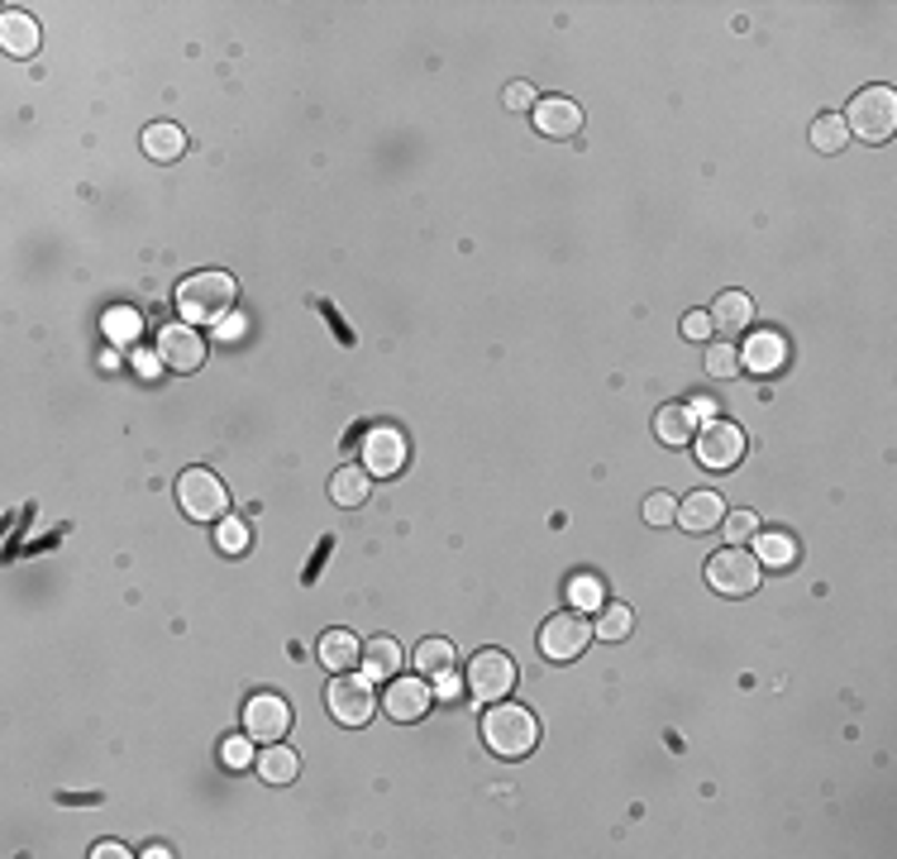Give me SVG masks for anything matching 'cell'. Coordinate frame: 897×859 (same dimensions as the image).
<instances>
[{
	"mask_svg": "<svg viewBox=\"0 0 897 859\" xmlns=\"http://www.w3.org/2000/svg\"><path fill=\"white\" fill-rule=\"evenodd\" d=\"M683 334H687V340H707V334H712V315L707 311H693L683 321Z\"/></svg>",
	"mask_w": 897,
	"mask_h": 859,
	"instance_id": "obj_37",
	"label": "cell"
},
{
	"mask_svg": "<svg viewBox=\"0 0 897 859\" xmlns=\"http://www.w3.org/2000/svg\"><path fill=\"white\" fill-rule=\"evenodd\" d=\"M134 368H139L143 377H153L158 368H163V358H158V354H134Z\"/></svg>",
	"mask_w": 897,
	"mask_h": 859,
	"instance_id": "obj_40",
	"label": "cell"
},
{
	"mask_svg": "<svg viewBox=\"0 0 897 859\" xmlns=\"http://www.w3.org/2000/svg\"><path fill=\"white\" fill-rule=\"evenodd\" d=\"M755 559H759V564H768V568H788V564L797 559V545H793V535H783V530L755 535Z\"/></svg>",
	"mask_w": 897,
	"mask_h": 859,
	"instance_id": "obj_25",
	"label": "cell"
},
{
	"mask_svg": "<svg viewBox=\"0 0 897 859\" xmlns=\"http://www.w3.org/2000/svg\"><path fill=\"white\" fill-rule=\"evenodd\" d=\"M239 301V282L230 273H191L178 286V315L187 325H220Z\"/></svg>",
	"mask_w": 897,
	"mask_h": 859,
	"instance_id": "obj_1",
	"label": "cell"
},
{
	"mask_svg": "<svg viewBox=\"0 0 897 859\" xmlns=\"http://www.w3.org/2000/svg\"><path fill=\"white\" fill-rule=\"evenodd\" d=\"M454 693H458L454 668H444V674H435V697H454Z\"/></svg>",
	"mask_w": 897,
	"mask_h": 859,
	"instance_id": "obj_38",
	"label": "cell"
},
{
	"mask_svg": "<svg viewBox=\"0 0 897 859\" xmlns=\"http://www.w3.org/2000/svg\"><path fill=\"white\" fill-rule=\"evenodd\" d=\"M91 855H95V859H130V850L115 846V840H101V846H95Z\"/></svg>",
	"mask_w": 897,
	"mask_h": 859,
	"instance_id": "obj_39",
	"label": "cell"
},
{
	"mask_svg": "<svg viewBox=\"0 0 897 859\" xmlns=\"http://www.w3.org/2000/svg\"><path fill=\"white\" fill-rule=\"evenodd\" d=\"M0 48H6L10 58H34L39 53L34 14H24V10H6V14H0Z\"/></svg>",
	"mask_w": 897,
	"mask_h": 859,
	"instance_id": "obj_17",
	"label": "cell"
},
{
	"mask_svg": "<svg viewBox=\"0 0 897 859\" xmlns=\"http://www.w3.org/2000/svg\"><path fill=\"white\" fill-rule=\"evenodd\" d=\"M845 143H850V130H845L840 115H822L812 124V149L816 153H840Z\"/></svg>",
	"mask_w": 897,
	"mask_h": 859,
	"instance_id": "obj_27",
	"label": "cell"
},
{
	"mask_svg": "<svg viewBox=\"0 0 897 859\" xmlns=\"http://www.w3.org/2000/svg\"><path fill=\"white\" fill-rule=\"evenodd\" d=\"M139 330H143V321H139L134 311H124V306L105 315V334H110V340H134Z\"/></svg>",
	"mask_w": 897,
	"mask_h": 859,
	"instance_id": "obj_31",
	"label": "cell"
},
{
	"mask_svg": "<svg viewBox=\"0 0 897 859\" xmlns=\"http://www.w3.org/2000/svg\"><path fill=\"white\" fill-rule=\"evenodd\" d=\"M220 549H224V554H244V549H249V525L224 516V521H220Z\"/></svg>",
	"mask_w": 897,
	"mask_h": 859,
	"instance_id": "obj_32",
	"label": "cell"
},
{
	"mask_svg": "<svg viewBox=\"0 0 897 859\" xmlns=\"http://www.w3.org/2000/svg\"><path fill=\"white\" fill-rule=\"evenodd\" d=\"M693 449H697V458H702V468L730 473V468L745 458V429L735 425V421H720V416H716V421H707V425H697Z\"/></svg>",
	"mask_w": 897,
	"mask_h": 859,
	"instance_id": "obj_8",
	"label": "cell"
},
{
	"mask_svg": "<svg viewBox=\"0 0 897 859\" xmlns=\"http://www.w3.org/2000/svg\"><path fill=\"white\" fill-rule=\"evenodd\" d=\"M253 745H259V740H253L249 730H244V736H234V740H224V764H230V769H249V764H253Z\"/></svg>",
	"mask_w": 897,
	"mask_h": 859,
	"instance_id": "obj_35",
	"label": "cell"
},
{
	"mask_svg": "<svg viewBox=\"0 0 897 859\" xmlns=\"http://www.w3.org/2000/svg\"><path fill=\"white\" fill-rule=\"evenodd\" d=\"M320 664L330 668V674H349L354 664H363V645L354 630H325L320 635Z\"/></svg>",
	"mask_w": 897,
	"mask_h": 859,
	"instance_id": "obj_20",
	"label": "cell"
},
{
	"mask_svg": "<svg viewBox=\"0 0 897 859\" xmlns=\"http://www.w3.org/2000/svg\"><path fill=\"white\" fill-rule=\"evenodd\" d=\"M535 130L544 139H573L583 130L578 101H568V95H544V101H535Z\"/></svg>",
	"mask_w": 897,
	"mask_h": 859,
	"instance_id": "obj_14",
	"label": "cell"
},
{
	"mask_svg": "<svg viewBox=\"0 0 897 859\" xmlns=\"http://www.w3.org/2000/svg\"><path fill=\"white\" fill-rule=\"evenodd\" d=\"M415 668L430 674V678L444 674V668H454V645L440 640V635H435V640H421V645H415Z\"/></svg>",
	"mask_w": 897,
	"mask_h": 859,
	"instance_id": "obj_28",
	"label": "cell"
},
{
	"mask_svg": "<svg viewBox=\"0 0 897 859\" xmlns=\"http://www.w3.org/2000/svg\"><path fill=\"white\" fill-rule=\"evenodd\" d=\"M483 740L492 755L502 759H525L540 745V721L531 707H516V703H492L483 716Z\"/></svg>",
	"mask_w": 897,
	"mask_h": 859,
	"instance_id": "obj_2",
	"label": "cell"
},
{
	"mask_svg": "<svg viewBox=\"0 0 897 859\" xmlns=\"http://www.w3.org/2000/svg\"><path fill=\"white\" fill-rule=\"evenodd\" d=\"M568 597H573V607L578 612H587V607H602V583L597 578H573V587H568Z\"/></svg>",
	"mask_w": 897,
	"mask_h": 859,
	"instance_id": "obj_33",
	"label": "cell"
},
{
	"mask_svg": "<svg viewBox=\"0 0 897 859\" xmlns=\"http://www.w3.org/2000/svg\"><path fill=\"white\" fill-rule=\"evenodd\" d=\"M592 630H597L606 645H621V640H631L635 616H631V607H621V602H612V607H602V616H597V626H592Z\"/></svg>",
	"mask_w": 897,
	"mask_h": 859,
	"instance_id": "obj_26",
	"label": "cell"
},
{
	"mask_svg": "<svg viewBox=\"0 0 897 859\" xmlns=\"http://www.w3.org/2000/svg\"><path fill=\"white\" fill-rule=\"evenodd\" d=\"M707 373H712V377H720V382H726V377H735V373H740V348H730V344H716L712 354H707Z\"/></svg>",
	"mask_w": 897,
	"mask_h": 859,
	"instance_id": "obj_30",
	"label": "cell"
},
{
	"mask_svg": "<svg viewBox=\"0 0 897 859\" xmlns=\"http://www.w3.org/2000/svg\"><path fill=\"white\" fill-rule=\"evenodd\" d=\"M406 454H411V444H406V435L396 425H377V429H367V435H363V468L373 473V477L402 473L406 468Z\"/></svg>",
	"mask_w": 897,
	"mask_h": 859,
	"instance_id": "obj_11",
	"label": "cell"
},
{
	"mask_svg": "<svg viewBox=\"0 0 897 859\" xmlns=\"http://www.w3.org/2000/svg\"><path fill=\"white\" fill-rule=\"evenodd\" d=\"M325 707L340 726H367L377 711L373 697V678L367 674H334V683L325 688Z\"/></svg>",
	"mask_w": 897,
	"mask_h": 859,
	"instance_id": "obj_6",
	"label": "cell"
},
{
	"mask_svg": "<svg viewBox=\"0 0 897 859\" xmlns=\"http://www.w3.org/2000/svg\"><path fill=\"white\" fill-rule=\"evenodd\" d=\"M143 153H149L153 163H178V158L187 153V134H182V124H172V120L149 124V130H143Z\"/></svg>",
	"mask_w": 897,
	"mask_h": 859,
	"instance_id": "obj_23",
	"label": "cell"
},
{
	"mask_svg": "<svg viewBox=\"0 0 897 859\" xmlns=\"http://www.w3.org/2000/svg\"><path fill=\"white\" fill-rule=\"evenodd\" d=\"M673 521H678L687 535H707V530H716V525L726 521V502H720L716 492H693V497L678 502V516Z\"/></svg>",
	"mask_w": 897,
	"mask_h": 859,
	"instance_id": "obj_15",
	"label": "cell"
},
{
	"mask_svg": "<svg viewBox=\"0 0 897 859\" xmlns=\"http://www.w3.org/2000/svg\"><path fill=\"white\" fill-rule=\"evenodd\" d=\"M654 435H659V444H668V449H683V444H693L697 435V416L678 402L659 406V416H654Z\"/></svg>",
	"mask_w": 897,
	"mask_h": 859,
	"instance_id": "obj_22",
	"label": "cell"
},
{
	"mask_svg": "<svg viewBox=\"0 0 897 859\" xmlns=\"http://www.w3.org/2000/svg\"><path fill=\"white\" fill-rule=\"evenodd\" d=\"M673 516H678V497H668V492H654V497L645 502V521L649 525H673Z\"/></svg>",
	"mask_w": 897,
	"mask_h": 859,
	"instance_id": "obj_34",
	"label": "cell"
},
{
	"mask_svg": "<svg viewBox=\"0 0 897 859\" xmlns=\"http://www.w3.org/2000/svg\"><path fill=\"white\" fill-rule=\"evenodd\" d=\"M430 703H435V688H430L425 678H392V688L382 693V711L392 716V721H421V716L430 711Z\"/></svg>",
	"mask_w": 897,
	"mask_h": 859,
	"instance_id": "obj_13",
	"label": "cell"
},
{
	"mask_svg": "<svg viewBox=\"0 0 897 859\" xmlns=\"http://www.w3.org/2000/svg\"><path fill=\"white\" fill-rule=\"evenodd\" d=\"M840 120H845V130L859 134L864 143H884L897 130V91L893 87H864Z\"/></svg>",
	"mask_w": 897,
	"mask_h": 859,
	"instance_id": "obj_3",
	"label": "cell"
},
{
	"mask_svg": "<svg viewBox=\"0 0 897 859\" xmlns=\"http://www.w3.org/2000/svg\"><path fill=\"white\" fill-rule=\"evenodd\" d=\"M367 497H373V473L367 468H359V464H344V468H334V477H330V502L334 506H363Z\"/></svg>",
	"mask_w": 897,
	"mask_h": 859,
	"instance_id": "obj_19",
	"label": "cell"
},
{
	"mask_svg": "<svg viewBox=\"0 0 897 859\" xmlns=\"http://www.w3.org/2000/svg\"><path fill=\"white\" fill-rule=\"evenodd\" d=\"M244 730H249L253 740H263V745H278L286 730H292V703H286V697H278V693L249 697V707H244Z\"/></svg>",
	"mask_w": 897,
	"mask_h": 859,
	"instance_id": "obj_10",
	"label": "cell"
},
{
	"mask_svg": "<svg viewBox=\"0 0 897 859\" xmlns=\"http://www.w3.org/2000/svg\"><path fill=\"white\" fill-rule=\"evenodd\" d=\"M783 363H788V344H783V334H774V330H759V334H749V344L740 348V368L759 373V377L778 373Z\"/></svg>",
	"mask_w": 897,
	"mask_h": 859,
	"instance_id": "obj_16",
	"label": "cell"
},
{
	"mask_svg": "<svg viewBox=\"0 0 897 859\" xmlns=\"http://www.w3.org/2000/svg\"><path fill=\"white\" fill-rule=\"evenodd\" d=\"M178 506L191 521H224L230 512V492L211 468H187L178 477Z\"/></svg>",
	"mask_w": 897,
	"mask_h": 859,
	"instance_id": "obj_7",
	"label": "cell"
},
{
	"mask_svg": "<svg viewBox=\"0 0 897 859\" xmlns=\"http://www.w3.org/2000/svg\"><path fill=\"white\" fill-rule=\"evenodd\" d=\"M158 358H163V368L172 373H196L205 363V340L196 334V325H168L158 334Z\"/></svg>",
	"mask_w": 897,
	"mask_h": 859,
	"instance_id": "obj_12",
	"label": "cell"
},
{
	"mask_svg": "<svg viewBox=\"0 0 897 859\" xmlns=\"http://www.w3.org/2000/svg\"><path fill=\"white\" fill-rule=\"evenodd\" d=\"M502 105L516 110V115H521V110H535V87H531V82H511V87L502 91Z\"/></svg>",
	"mask_w": 897,
	"mask_h": 859,
	"instance_id": "obj_36",
	"label": "cell"
},
{
	"mask_svg": "<svg viewBox=\"0 0 897 859\" xmlns=\"http://www.w3.org/2000/svg\"><path fill=\"white\" fill-rule=\"evenodd\" d=\"M759 578H764V564L740 545H730V549H720L707 559V583L720 597H749L759 587Z\"/></svg>",
	"mask_w": 897,
	"mask_h": 859,
	"instance_id": "obj_4",
	"label": "cell"
},
{
	"mask_svg": "<svg viewBox=\"0 0 897 859\" xmlns=\"http://www.w3.org/2000/svg\"><path fill=\"white\" fill-rule=\"evenodd\" d=\"M720 530H726V545H745V539L759 535V521H755V512H726Z\"/></svg>",
	"mask_w": 897,
	"mask_h": 859,
	"instance_id": "obj_29",
	"label": "cell"
},
{
	"mask_svg": "<svg viewBox=\"0 0 897 859\" xmlns=\"http://www.w3.org/2000/svg\"><path fill=\"white\" fill-rule=\"evenodd\" d=\"M707 315H712L716 334H740V330H749V321H755V296L749 292H720Z\"/></svg>",
	"mask_w": 897,
	"mask_h": 859,
	"instance_id": "obj_18",
	"label": "cell"
},
{
	"mask_svg": "<svg viewBox=\"0 0 897 859\" xmlns=\"http://www.w3.org/2000/svg\"><path fill=\"white\" fill-rule=\"evenodd\" d=\"M592 620L583 612H558L554 620H544L540 626V655L550 664H573L583 659V649L592 645Z\"/></svg>",
	"mask_w": 897,
	"mask_h": 859,
	"instance_id": "obj_5",
	"label": "cell"
},
{
	"mask_svg": "<svg viewBox=\"0 0 897 859\" xmlns=\"http://www.w3.org/2000/svg\"><path fill=\"white\" fill-rule=\"evenodd\" d=\"M687 411H693V416H702V421H716V402H712V396H697V402L687 406Z\"/></svg>",
	"mask_w": 897,
	"mask_h": 859,
	"instance_id": "obj_41",
	"label": "cell"
},
{
	"mask_svg": "<svg viewBox=\"0 0 897 859\" xmlns=\"http://www.w3.org/2000/svg\"><path fill=\"white\" fill-rule=\"evenodd\" d=\"M463 683H468V693L483 697V703H502V697H511V688H516V659L502 655V649H483V655L468 664Z\"/></svg>",
	"mask_w": 897,
	"mask_h": 859,
	"instance_id": "obj_9",
	"label": "cell"
},
{
	"mask_svg": "<svg viewBox=\"0 0 897 859\" xmlns=\"http://www.w3.org/2000/svg\"><path fill=\"white\" fill-rule=\"evenodd\" d=\"M363 674L373 683H392L396 674H402V645L392 640V635H373L363 649Z\"/></svg>",
	"mask_w": 897,
	"mask_h": 859,
	"instance_id": "obj_21",
	"label": "cell"
},
{
	"mask_svg": "<svg viewBox=\"0 0 897 859\" xmlns=\"http://www.w3.org/2000/svg\"><path fill=\"white\" fill-rule=\"evenodd\" d=\"M296 774H301V759L286 745H268L259 755V778H268V784H292Z\"/></svg>",
	"mask_w": 897,
	"mask_h": 859,
	"instance_id": "obj_24",
	"label": "cell"
}]
</instances>
